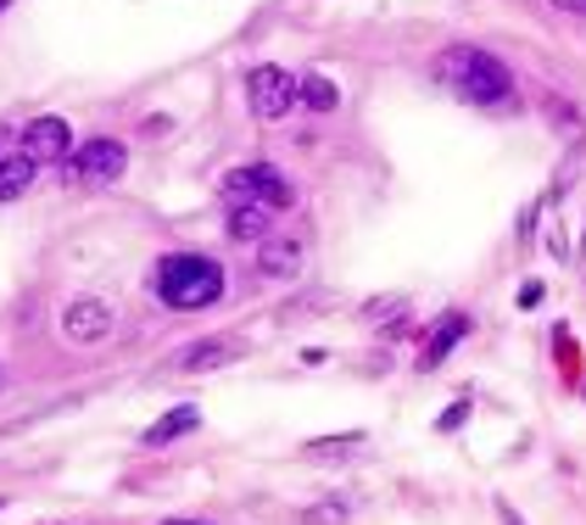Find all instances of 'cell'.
<instances>
[{"mask_svg": "<svg viewBox=\"0 0 586 525\" xmlns=\"http://www.w3.org/2000/svg\"><path fill=\"white\" fill-rule=\"evenodd\" d=\"M436 78L447 84L453 96L475 101V107H497V101H509V90H514V73L502 67L491 51H480V45H453V51H442V56H436Z\"/></svg>", "mask_w": 586, "mask_h": 525, "instance_id": "obj_1", "label": "cell"}, {"mask_svg": "<svg viewBox=\"0 0 586 525\" xmlns=\"http://www.w3.org/2000/svg\"><path fill=\"white\" fill-rule=\"evenodd\" d=\"M156 297L180 313L213 308L224 297V269L202 251H174V257H162V269H156Z\"/></svg>", "mask_w": 586, "mask_h": 525, "instance_id": "obj_2", "label": "cell"}, {"mask_svg": "<svg viewBox=\"0 0 586 525\" xmlns=\"http://www.w3.org/2000/svg\"><path fill=\"white\" fill-rule=\"evenodd\" d=\"M224 196L229 202H258V207H291V185L280 180V168L269 162H246L224 180Z\"/></svg>", "mask_w": 586, "mask_h": 525, "instance_id": "obj_3", "label": "cell"}, {"mask_svg": "<svg viewBox=\"0 0 586 525\" xmlns=\"http://www.w3.org/2000/svg\"><path fill=\"white\" fill-rule=\"evenodd\" d=\"M246 101H251V113H258L263 124H274V118H285L296 107V78L285 67H251Z\"/></svg>", "mask_w": 586, "mask_h": 525, "instance_id": "obj_4", "label": "cell"}, {"mask_svg": "<svg viewBox=\"0 0 586 525\" xmlns=\"http://www.w3.org/2000/svg\"><path fill=\"white\" fill-rule=\"evenodd\" d=\"M123 162H129V151L118 146V140H90V146H78L73 157H67V168H73V180L78 185H112L118 173H123Z\"/></svg>", "mask_w": 586, "mask_h": 525, "instance_id": "obj_5", "label": "cell"}, {"mask_svg": "<svg viewBox=\"0 0 586 525\" xmlns=\"http://www.w3.org/2000/svg\"><path fill=\"white\" fill-rule=\"evenodd\" d=\"M23 157H29L34 168L73 157V129H67L62 118H34V124L23 129Z\"/></svg>", "mask_w": 586, "mask_h": 525, "instance_id": "obj_6", "label": "cell"}, {"mask_svg": "<svg viewBox=\"0 0 586 525\" xmlns=\"http://www.w3.org/2000/svg\"><path fill=\"white\" fill-rule=\"evenodd\" d=\"M62 330H67L73 341H101V335L112 330V308H107V302H90V297H78V302H67Z\"/></svg>", "mask_w": 586, "mask_h": 525, "instance_id": "obj_7", "label": "cell"}, {"mask_svg": "<svg viewBox=\"0 0 586 525\" xmlns=\"http://www.w3.org/2000/svg\"><path fill=\"white\" fill-rule=\"evenodd\" d=\"M235 358H240V341L207 335V341H196L191 353L180 358V369H185V375H207V369H224V364H235Z\"/></svg>", "mask_w": 586, "mask_h": 525, "instance_id": "obj_8", "label": "cell"}, {"mask_svg": "<svg viewBox=\"0 0 586 525\" xmlns=\"http://www.w3.org/2000/svg\"><path fill=\"white\" fill-rule=\"evenodd\" d=\"M229 240H263L274 229V207H258V202H229V218H224Z\"/></svg>", "mask_w": 586, "mask_h": 525, "instance_id": "obj_9", "label": "cell"}, {"mask_svg": "<svg viewBox=\"0 0 586 525\" xmlns=\"http://www.w3.org/2000/svg\"><path fill=\"white\" fill-rule=\"evenodd\" d=\"M196 425H202V414H196L191 403H180V408H167V414L140 436V442H145V448H167V442H180V436H191Z\"/></svg>", "mask_w": 586, "mask_h": 525, "instance_id": "obj_10", "label": "cell"}, {"mask_svg": "<svg viewBox=\"0 0 586 525\" xmlns=\"http://www.w3.org/2000/svg\"><path fill=\"white\" fill-rule=\"evenodd\" d=\"M469 330V319L464 313H442L436 324H431V335H425V358H419V364H425V369H436L447 353H453V346H458V335Z\"/></svg>", "mask_w": 586, "mask_h": 525, "instance_id": "obj_11", "label": "cell"}, {"mask_svg": "<svg viewBox=\"0 0 586 525\" xmlns=\"http://www.w3.org/2000/svg\"><path fill=\"white\" fill-rule=\"evenodd\" d=\"M258 269H263L269 280H291V275L302 269V240H291V235L269 240V246H263V257H258Z\"/></svg>", "mask_w": 586, "mask_h": 525, "instance_id": "obj_12", "label": "cell"}, {"mask_svg": "<svg viewBox=\"0 0 586 525\" xmlns=\"http://www.w3.org/2000/svg\"><path fill=\"white\" fill-rule=\"evenodd\" d=\"M296 101L313 107V113H335V107H341V90H335L324 73H307V78H296Z\"/></svg>", "mask_w": 586, "mask_h": 525, "instance_id": "obj_13", "label": "cell"}, {"mask_svg": "<svg viewBox=\"0 0 586 525\" xmlns=\"http://www.w3.org/2000/svg\"><path fill=\"white\" fill-rule=\"evenodd\" d=\"M29 185H34V162L23 151L18 157H0V202H18Z\"/></svg>", "mask_w": 586, "mask_h": 525, "instance_id": "obj_14", "label": "cell"}, {"mask_svg": "<svg viewBox=\"0 0 586 525\" xmlns=\"http://www.w3.org/2000/svg\"><path fill=\"white\" fill-rule=\"evenodd\" d=\"M363 442H369V436H358V430H352V436H324V442L307 448V459H324V464H329V459H352Z\"/></svg>", "mask_w": 586, "mask_h": 525, "instance_id": "obj_15", "label": "cell"}, {"mask_svg": "<svg viewBox=\"0 0 586 525\" xmlns=\"http://www.w3.org/2000/svg\"><path fill=\"white\" fill-rule=\"evenodd\" d=\"M347 519V508L341 503H324V508H307V525H341Z\"/></svg>", "mask_w": 586, "mask_h": 525, "instance_id": "obj_16", "label": "cell"}, {"mask_svg": "<svg viewBox=\"0 0 586 525\" xmlns=\"http://www.w3.org/2000/svg\"><path fill=\"white\" fill-rule=\"evenodd\" d=\"M464 419H469V403H458V408H447V414H442L436 425H442V430H453V425H464Z\"/></svg>", "mask_w": 586, "mask_h": 525, "instance_id": "obj_17", "label": "cell"}, {"mask_svg": "<svg viewBox=\"0 0 586 525\" xmlns=\"http://www.w3.org/2000/svg\"><path fill=\"white\" fill-rule=\"evenodd\" d=\"M536 302H542V286H536V280H531V286H525V291H520V308H536Z\"/></svg>", "mask_w": 586, "mask_h": 525, "instance_id": "obj_18", "label": "cell"}, {"mask_svg": "<svg viewBox=\"0 0 586 525\" xmlns=\"http://www.w3.org/2000/svg\"><path fill=\"white\" fill-rule=\"evenodd\" d=\"M558 12H575V18H586V0H553Z\"/></svg>", "mask_w": 586, "mask_h": 525, "instance_id": "obj_19", "label": "cell"}, {"mask_svg": "<svg viewBox=\"0 0 586 525\" xmlns=\"http://www.w3.org/2000/svg\"><path fill=\"white\" fill-rule=\"evenodd\" d=\"M162 525H207V519H162Z\"/></svg>", "mask_w": 586, "mask_h": 525, "instance_id": "obj_20", "label": "cell"}, {"mask_svg": "<svg viewBox=\"0 0 586 525\" xmlns=\"http://www.w3.org/2000/svg\"><path fill=\"white\" fill-rule=\"evenodd\" d=\"M7 7H12V0H0V12H7Z\"/></svg>", "mask_w": 586, "mask_h": 525, "instance_id": "obj_21", "label": "cell"}, {"mask_svg": "<svg viewBox=\"0 0 586 525\" xmlns=\"http://www.w3.org/2000/svg\"><path fill=\"white\" fill-rule=\"evenodd\" d=\"M580 251H586V235H580Z\"/></svg>", "mask_w": 586, "mask_h": 525, "instance_id": "obj_22", "label": "cell"}, {"mask_svg": "<svg viewBox=\"0 0 586 525\" xmlns=\"http://www.w3.org/2000/svg\"><path fill=\"white\" fill-rule=\"evenodd\" d=\"M0 381H7V375H0Z\"/></svg>", "mask_w": 586, "mask_h": 525, "instance_id": "obj_23", "label": "cell"}]
</instances>
